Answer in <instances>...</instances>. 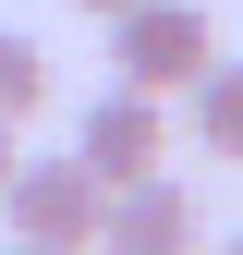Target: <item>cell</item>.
Instances as JSON below:
<instances>
[{
    "instance_id": "obj_7",
    "label": "cell",
    "mask_w": 243,
    "mask_h": 255,
    "mask_svg": "<svg viewBox=\"0 0 243 255\" xmlns=\"http://www.w3.org/2000/svg\"><path fill=\"white\" fill-rule=\"evenodd\" d=\"M73 12H98V24H110V12H134V0H73Z\"/></svg>"
},
{
    "instance_id": "obj_4",
    "label": "cell",
    "mask_w": 243,
    "mask_h": 255,
    "mask_svg": "<svg viewBox=\"0 0 243 255\" xmlns=\"http://www.w3.org/2000/svg\"><path fill=\"white\" fill-rule=\"evenodd\" d=\"M158 146H170V110L134 98V85H110V98L73 122V158H85V182H98V195H110V182H146V170H158Z\"/></svg>"
},
{
    "instance_id": "obj_8",
    "label": "cell",
    "mask_w": 243,
    "mask_h": 255,
    "mask_svg": "<svg viewBox=\"0 0 243 255\" xmlns=\"http://www.w3.org/2000/svg\"><path fill=\"white\" fill-rule=\"evenodd\" d=\"M0 170H12V122H0Z\"/></svg>"
},
{
    "instance_id": "obj_3",
    "label": "cell",
    "mask_w": 243,
    "mask_h": 255,
    "mask_svg": "<svg viewBox=\"0 0 243 255\" xmlns=\"http://www.w3.org/2000/svg\"><path fill=\"white\" fill-rule=\"evenodd\" d=\"M98 255H207V219H195V195H182L170 170L110 182L98 195Z\"/></svg>"
},
{
    "instance_id": "obj_9",
    "label": "cell",
    "mask_w": 243,
    "mask_h": 255,
    "mask_svg": "<svg viewBox=\"0 0 243 255\" xmlns=\"http://www.w3.org/2000/svg\"><path fill=\"white\" fill-rule=\"evenodd\" d=\"M0 255H37V243H0Z\"/></svg>"
},
{
    "instance_id": "obj_6",
    "label": "cell",
    "mask_w": 243,
    "mask_h": 255,
    "mask_svg": "<svg viewBox=\"0 0 243 255\" xmlns=\"http://www.w3.org/2000/svg\"><path fill=\"white\" fill-rule=\"evenodd\" d=\"M37 110H49V49L24 37V24H0V122H12V134H24V122H37Z\"/></svg>"
},
{
    "instance_id": "obj_10",
    "label": "cell",
    "mask_w": 243,
    "mask_h": 255,
    "mask_svg": "<svg viewBox=\"0 0 243 255\" xmlns=\"http://www.w3.org/2000/svg\"><path fill=\"white\" fill-rule=\"evenodd\" d=\"M219 255H243V231H231V243H219Z\"/></svg>"
},
{
    "instance_id": "obj_2",
    "label": "cell",
    "mask_w": 243,
    "mask_h": 255,
    "mask_svg": "<svg viewBox=\"0 0 243 255\" xmlns=\"http://www.w3.org/2000/svg\"><path fill=\"white\" fill-rule=\"evenodd\" d=\"M0 207H12V243H37V255H98V182H85V158H24V146H12Z\"/></svg>"
},
{
    "instance_id": "obj_5",
    "label": "cell",
    "mask_w": 243,
    "mask_h": 255,
    "mask_svg": "<svg viewBox=\"0 0 243 255\" xmlns=\"http://www.w3.org/2000/svg\"><path fill=\"white\" fill-rule=\"evenodd\" d=\"M182 98H195V146L219 158V170H243V61L219 49V61H207L195 85H182Z\"/></svg>"
},
{
    "instance_id": "obj_1",
    "label": "cell",
    "mask_w": 243,
    "mask_h": 255,
    "mask_svg": "<svg viewBox=\"0 0 243 255\" xmlns=\"http://www.w3.org/2000/svg\"><path fill=\"white\" fill-rule=\"evenodd\" d=\"M207 61H219V24H207L195 0H134V12H110V73L134 85V98H182Z\"/></svg>"
}]
</instances>
